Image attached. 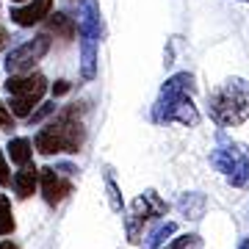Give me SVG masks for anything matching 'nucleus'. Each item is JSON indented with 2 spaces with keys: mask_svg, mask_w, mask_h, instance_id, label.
<instances>
[{
  "mask_svg": "<svg viewBox=\"0 0 249 249\" xmlns=\"http://www.w3.org/2000/svg\"><path fill=\"white\" fill-rule=\"evenodd\" d=\"M194 78L188 72H178L172 75L163 86H160V97L152 108V119L155 122H180L186 127H196L199 124V111H196L194 100Z\"/></svg>",
  "mask_w": 249,
  "mask_h": 249,
  "instance_id": "1",
  "label": "nucleus"
},
{
  "mask_svg": "<svg viewBox=\"0 0 249 249\" xmlns=\"http://www.w3.org/2000/svg\"><path fill=\"white\" fill-rule=\"evenodd\" d=\"M211 119L219 127H238L249 119V83L244 78L224 80L208 97Z\"/></svg>",
  "mask_w": 249,
  "mask_h": 249,
  "instance_id": "2",
  "label": "nucleus"
},
{
  "mask_svg": "<svg viewBox=\"0 0 249 249\" xmlns=\"http://www.w3.org/2000/svg\"><path fill=\"white\" fill-rule=\"evenodd\" d=\"M34 147L42 155H58V152H78L83 147V124L75 119V108L64 111L53 124L42 127L34 139Z\"/></svg>",
  "mask_w": 249,
  "mask_h": 249,
  "instance_id": "3",
  "label": "nucleus"
},
{
  "mask_svg": "<svg viewBox=\"0 0 249 249\" xmlns=\"http://www.w3.org/2000/svg\"><path fill=\"white\" fill-rule=\"evenodd\" d=\"M211 163L216 166V172H222L227 183L235 188L249 186V150L244 144H219L211 152Z\"/></svg>",
  "mask_w": 249,
  "mask_h": 249,
  "instance_id": "4",
  "label": "nucleus"
},
{
  "mask_svg": "<svg viewBox=\"0 0 249 249\" xmlns=\"http://www.w3.org/2000/svg\"><path fill=\"white\" fill-rule=\"evenodd\" d=\"M166 211H169V205L163 202L155 191H144L142 196H136L133 202H130V213H127V238L139 241V235H142V227L150 219H155V216H166Z\"/></svg>",
  "mask_w": 249,
  "mask_h": 249,
  "instance_id": "5",
  "label": "nucleus"
},
{
  "mask_svg": "<svg viewBox=\"0 0 249 249\" xmlns=\"http://www.w3.org/2000/svg\"><path fill=\"white\" fill-rule=\"evenodd\" d=\"M47 50H50V39H47V36H36V39H31L25 45H19L17 50H11L9 61H6V70H9L11 75L31 70Z\"/></svg>",
  "mask_w": 249,
  "mask_h": 249,
  "instance_id": "6",
  "label": "nucleus"
},
{
  "mask_svg": "<svg viewBox=\"0 0 249 249\" xmlns=\"http://www.w3.org/2000/svg\"><path fill=\"white\" fill-rule=\"evenodd\" d=\"M6 91L11 97H28L39 103L47 91V80L42 75H11L6 83Z\"/></svg>",
  "mask_w": 249,
  "mask_h": 249,
  "instance_id": "7",
  "label": "nucleus"
},
{
  "mask_svg": "<svg viewBox=\"0 0 249 249\" xmlns=\"http://www.w3.org/2000/svg\"><path fill=\"white\" fill-rule=\"evenodd\" d=\"M39 188H42V194H45V199L50 205H58L64 196L72 191L70 180H64L55 169H42L39 172Z\"/></svg>",
  "mask_w": 249,
  "mask_h": 249,
  "instance_id": "8",
  "label": "nucleus"
},
{
  "mask_svg": "<svg viewBox=\"0 0 249 249\" xmlns=\"http://www.w3.org/2000/svg\"><path fill=\"white\" fill-rule=\"evenodd\" d=\"M50 9H53V0H34V3H28L25 9L11 11V19H14L17 25H22V28H31V25H36V22L47 19Z\"/></svg>",
  "mask_w": 249,
  "mask_h": 249,
  "instance_id": "9",
  "label": "nucleus"
},
{
  "mask_svg": "<svg viewBox=\"0 0 249 249\" xmlns=\"http://www.w3.org/2000/svg\"><path fill=\"white\" fill-rule=\"evenodd\" d=\"M205 208H208V199H205V194H196V191H191V194H183L178 199V211L186 219H202L205 216Z\"/></svg>",
  "mask_w": 249,
  "mask_h": 249,
  "instance_id": "10",
  "label": "nucleus"
},
{
  "mask_svg": "<svg viewBox=\"0 0 249 249\" xmlns=\"http://www.w3.org/2000/svg\"><path fill=\"white\" fill-rule=\"evenodd\" d=\"M14 188H17V194L22 196V199H28V196H34V191L39 188V169L36 166H22V169L14 175Z\"/></svg>",
  "mask_w": 249,
  "mask_h": 249,
  "instance_id": "11",
  "label": "nucleus"
},
{
  "mask_svg": "<svg viewBox=\"0 0 249 249\" xmlns=\"http://www.w3.org/2000/svg\"><path fill=\"white\" fill-rule=\"evenodd\" d=\"M47 28L53 31L55 36H61V39H72V36L78 34V22L70 17V14H61V11H50L47 14Z\"/></svg>",
  "mask_w": 249,
  "mask_h": 249,
  "instance_id": "12",
  "label": "nucleus"
},
{
  "mask_svg": "<svg viewBox=\"0 0 249 249\" xmlns=\"http://www.w3.org/2000/svg\"><path fill=\"white\" fill-rule=\"evenodd\" d=\"M9 158L14 160L17 166H28L31 158H34V142H31V139H11Z\"/></svg>",
  "mask_w": 249,
  "mask_h": 249,
  "instance_id": "13",
  "label": "nucleus"
},
{
  "mask_svg": "<svg viewBox=\"0 0 249 249\" xmlns=\"http://www.w3.org/2000/svg\"><path fill=\"white\" fill-rule=\"evenodd\" d=\"M175 230H178L175 222H160L158 227L150 232V238L144 241V249H160L166 241H169V235H175Z\"/></svg>",
  "mask_w": 249,
  "mask_h": 249,
  "instance_id": "14",
  "label": "nucleus"
},
{
  "mask_svg": "<svg viewBox=\"0 0 249 249\" xmlns=\"http://www.w3.org/2000/svg\"><path fill=\"white\" fill-rule=\"evenodd\" d=\"M14 232V216H11V202L0 194V235Z\"/></svg>",
  "mask_w": 249,
  "mask_h": 249,
  "instance_id": "15",
  "label": "nucleus"
},
{
  "mask_svg": "<svg viewBox=\"0 0 249 249\" xmlns=\"http://www.w3.org/2000/svg\"><path fill=\"white\" fill-rule=\"evenodd\" d=\"M160 249H199V235H194V232L178 235V238H172L169 244H163Z\"/></svg>",
  "mask_w": 249,
  "mask_h": 249,
  "instance_id": "16",
  "label": "nucleus"
},
{
  "mask_svg": "<svg viewBox=\"0 0 249 249\" xmlns=\"http://www.w3.org/2000/svg\"><path fill=\"white\" fill-rule=\"evenodd\" d=\"M106 188H108V196H111V211L122 213V196H119V188H116L111 175H106Z\"/></svg>",
  "mask_w": 249,
  "mask_h": 249,
  "instance_id": "17",
  "label": "nucleus"
},
{
  "mask_svg": "<svg viewBox=\"0 0 249 249\" xmlns=\"http://www.w3.org/2000/svg\"><path fill=\"white\" fill-rule=\"evenodd\" d=\"M53 111H55V103H45L39 111H31V116H28V119H31V122H42V119H45L47 114H53Z\"/></svg>",
  "mask_w": 249,
  "mask_h": 249,
  "instance_id": "18",
  "label": "nucleus"
},
{
  "mask_svg": "<svg viewBox=\"0 0 249 249\" xmlns=\"http://www.w3.org/2000/svg\"><path fill=\"white\" fill-rule=\"evenodd\" d=\"M14 124V116H11V111L3 103H0V127H11Z\"/></svg>",
  "mask_w": 249,
  "mask_h": 249,
  "instance_id": "19",
  "label": "nucleus"
},
{
  "mask_svg": "<svg viewBox=\"0 0 249 249\" xmlns=\"http://www.w3.org/2000/svg\"><path fill=\"white\" fill-rule=\"evenodd\" d=\"M11 183V175H9V166L3 160V152H0V186H9Z\"/></svg>",
  "mask_w": 249,
  "mask_h": 249,
  "instance_id": "20",
  "label": "nucleus"
},
{
  "mask_svg": "<svg viewBox=\"0 0 249 249\" xmlns=\"http://www.w3.org/2000/svg\"><path fill=\"white\" fill-rule=\"evenodd\" d=\"M53 91H55V94H67V91H70V83H67V80H58Z\"/></svg>",
  "mask_w": 249,
  "mask_h": 249,
  "instance_id": "21",
  "label": "nucleus"
},
{
  "mask_svg": "<svg viewBox=\"0 0 249 249\" xmlns=\"http://www.w3.org/2000/svg\"><path fill=\"white\" fill-rule=\"evenodd\" d=\"M6 45H9V36H6V34H3V31H0V50H3V47H6Z\"/></svg>",
  "mask_w": 249,
  "mask_h": 249,
  "instance_id": "22",
  "label": "nucleus"
},
{
  "mask_svg": "<svg viewBox=\"0 0 249 249\" xmlns=\"http://www.w3.org/2000/svg\"><path fill=\"white\" fill-rule=\"evenodd\" d=\"M0 249H17V247H14L11 241H0Z\"/></svg>",
  "mask_w": 249,
  "mask_h": 249,
  "instance_id": "23",
  "label": "nucleus"
},
{
  "mask_svg": "<svg viewBox=\"0 0 249 249\" xmlns=\"http://www.w3.org/2000/svg\"><path fill=\"white\" fill-rule=\"evenodd\" d=\"M238 249H249V238H244V241H241V247Z\"/></svg>",
  "mask_w": 249,
  "mask_h": 249,
  "instance_id": "24",
  "label": "nucleus"
},
{
  "mask_svg": "<svg viewBox=\"0 0 249 249\" xmlns=\"http://www.w3.org/2000/svg\"><path fill=\"white\" fill-rule=\"evenodd\" d=\"M14 3H22V0H14Z\"/></svg>",
  "mask_w": 249,
  "mask_h": 249,
  "instance_id": "25",
  "label": "nucleus"
},
{
  "mask_svg": "<svg viewBox=\"0 0 249 249\" xmlns=\"http://www.w3.org/2000/svg\"><path fill=\"white\" fill-rule=\"evenodd\" d=\"M247 3H249V0H247Z\"/></svg>",
  "mask_w": 249,
  "mask_h": 249,
  "instance_id": "26",
  "label": "nucleus"
}]
</instances>
